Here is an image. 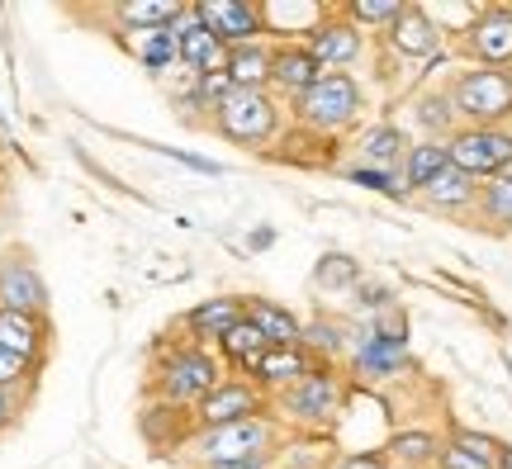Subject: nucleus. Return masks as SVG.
I'll list each match as a JSON object with an SVG mask.
<instances>
[{"mask_svg":"<svg viewBox=\"0 0 512 469\" xmlns=\"http://www.w3.org/2000/svg\"><path fill=\"white\" fill-rule=\"evenodd\" d=\"M356 157L361 162L356 166H375V171H399L403 157H408V147H413V138L403 133L399 124H370L356 133Z\"/></svg>","mask_w":512,"mask_h":469,"instance_id":"22","label":"nucleus"},{"mask_svg":"<svg viewBox=\"0 0 512 469\" xmlns=\"http://www.w3.org/2000/svg\"><path fill=\"white\" fill-rule=\"evenodd\" d=\"M446 441H451L456 451L475 455V460H484V465L498 469V451H503V441H498V436L479 432V427H451V432H446Z\"/></svg>","mask_w":512,"mask_h":469,"instance_id":"37","label":"nucleus"},{"mask_svg":"<svg viewBox=\"0 0 512 469\" xmlns=\"http://www.w3.org/2000/svg\"><path fill=\"white\" fill-rule=\"evenodd\" d=\"M313 356L304 351V346H266L261 356H256V365L247 370L242 379H252L261 394H285V389H294L304 375H313Z\"/></svg>","mask_w":512,"mask_h":469,"instance_id":"17","label":"nucleus"},{"mask_svg":"<svg viewBox=\"0 0 512 469\" xmlns=\"http://www.w3.org/2000/svg\"><path fill=\"white\" fill-rule=\"evenodd\" d=\"M0 346L15 351L24 361H48V346H53V323L48 313H15V308H0Z\"/></svg>","mask_w":512,"mask_h":469,"instance_id":"19","label":"nucleus"},{"mask_svg":"<svg viewBox=\"0 0 512 469\" xmlns=\"http://www.w3.org/2000/svg\"><path fill=\"white\" fill-rule=\"evenodd\" d=\"M280 446H285V422L275 413H261V417H247V422H233V427L195 432L181 455L195 469H214V465L247 460V455H271V451H280Z\"/></svg>","mask_w":512,"mask_h":469,"instance_id":"4","label":"nucleus"},{"mask_svg":"<svg viewBox=\"0 0 512 469\" xmlns=\"http://www.w3.org/2000/svg\"><path fill=\"white\" fill-rule=\"evenodd\" d=\"M460 128H508L512 119V67H465L446 81Z\"/></svg>","mask_w":512,"mask_h":469,"instance_id":"6","label":"nucleus"},{"mask_svg":"<svg viewBox=\"0 0 512 469\" xmlns=\"http://www.w3.org/2000/svg\"><path fill=\"white\" fill-rule=\"evenodd\" d=\"M0 185H5V166H0Z\"/></svg>","mask_w":512,"mask_h":469,"instance_id":"44","label":"nucleus"},{"mask_svg":"<svg viewBox=\"0 0 512 469\" xmlns=\"http://www.w3.org/2000/svg\"><path fill=\"white\" fill-rule=\"evenodd\" d=\"M470 218H475V228H484V233H494V237L512 233V171L479 185V204Z\"/></svg>","mask_w":512,"mask_h":469,"instance_id":"27","label":"nucleus"},{"mask_svg":"<svg viewBox=\"0 0 512 469\" xmlns=\"http://www.w3.org/2000/svg\"><path fill=\"white\" fill-rule=\"evenodd\" d=\"M171 38H176V62H181L190 76H214L223 72V62H228V48H223L219 38L204 29L195 10H185V19L171 24Z\"/></svg>","mask_w":512,"mask_h":469,"instance_id":"16","label":"nucleus"},{"mask_svg":"<svg viewBox=\"0 0 512 469\" xmlns=\"http://www.w3.org/2000/svg\"><path fill=\"white\" fill-rule=\"evenodd\" d=\"M498 469H512V446L503 441V451H498Z\"/></svg>","mask_w":512,"mask_h":469,"instance_id":"43","label":"nucleus"},{"mask_svg":"<svg viewBox=\"0 0 512 469\" xmlns=\"http://www.w3.org/2000/svg\"><path fill=\"white\" fill-rule=\"evenodd\" d=\"M138 432H143V441L152 446V451L166 455V451H185L190 436L200 432V422H195V408L152 398V403L143 408V417H138Z\"/></svg>","mask_w":512,"mask_h":469,"instance_id":"13","label":"nucleus"},{"mask_svg":"<svg viewBox=\"0 0 512 469\" xmlns=\"http://www.w3.org/2000/svg\"><path fill=\"white\" fill-rule=\"evenodd\" d=\"M342 176H347L351 185H366V190H375V195H384V199H413V190L403 185L399 171H375V166H347Z\"/></svg>","mask_w":512,"mask_h":469,"instance_id":"36","label":"nucleus"},{"mask_svg":"<svg viewBox=\"0 0 512 469\" xmlns=\"http://www.w3.org/2000/svg\"><path fill=\"white\" fill-rule=\"evenodd\" d=\"M247 323H256L271 346H304V323L275 299H247Z\"/></svg>","mask_w":512,"mask_h":469,"instance_id":"26","label":"nucleus"},{"mask_svg":"<svg viewBox=\"0 0 512 469\" xmlns=\"http://www.w3.org/2000/svg\"><path fill=\"white\" fill-rule=\"evenodd\" d=\"M271 57H275V43H271V38L238 43V48H228L223 72L233 76V86H238V91H266V86H271Z\"/></svg>","mask_w":512,"mask_h":469,"instance_id":"24","label":"nucleus"},{"mask_svg":"<svg viewBox=\"0 0 512 469\" xmlns=\"http://www.w3.org/2000/svg\"><path fill=\"white\" fill-rule=\"evenodd\" d=\"M351 294H356V304L366 308L370 318H375V313H384V308H394V289H389V285H366V280H361Z\"/></svg>","mask_w":512,"mask_h":469,"instance_id":"38","label":"nucleus"},{"mask_svg":"<svg viewBox=\"0 0 512 469\" xmlns=\"http://www.w3.org/2000/svg\"><path fill=\"white\" fill-rule=\"evenodd\" d=\"M19 422V398H10V394H0V436L10 432Z\"/></svg>","mask_w":512,"mask_h":469,"instance_id":"41","label":"nucleus"},{"mask_svg":"<svg viewBox=\"0 0 512 469\" xmlns=\"http://www.w3.org/2000/svg\"><path fill=\"white\" fill-rule=\"evenodd\" d=\"M451 166L475 176L479 185L512 171V128H456L446 138Z\"/></svg>","mask_w":512,"mask_h":469,"instance_id":"7","label":"nucleus"},{"mask_svg":"<svg viewBox=\"0 0 512 469\" xmlns=\"http://www.w3.org/2000/svg\"><path fill=\"white\" fill-rule=\"evenodd\" d=\"M38 375H43V361H24V356L0 346V394H10L24 403V394H34Z\"/></svg>","mask_w":512,"mask_h":469,"instance_id":"35","label":"nucleus"},{"mask_svg":"<svg viewBox=\"0 0 512 469\" xmlns=\"http://www.w3.org/2000/svg\"><path fill=\"white\" fill-rule=\"evenodd\" d=\"M271 413V398L256 389L252 379H223L219 389L209 398L195 403V422H200V432H214V427H233V422H247V417H261Z\"/></svg>","mask_w":512,"mask_h":469,"instance_id":"11","label":"nucleus"},{"mask_svg":"<svg viewBox=\"0 0 512 469\" xmlns=\"http://www.w3.org/2000/svg\"><path fill=\"white\" fill-rule=\"evenodd\" d=\"M328 469H394L384 451H347V455H332Z\"/></svg>","mask_w":512,"mask_h":469,"instance_id":"39","label":"nucleus"},{"mask_svg":"<svg viewBox=\"0 0 512 469\" xmlns=\"http://www.w3.org/2000/svg\"><path fill=\"white\" fill-rule=\"evenodd\" d=\"M266 346H271V342H266V337L256 332V323H247V318H242V323L219 342V361H223V370H233V375H247V370L256 365V356H261Z\"/></svg>","mask_w":512,"mask_h":469,"instance_id":"32","label":"nucleus"},{"mask_svg":"<svg viewBox=\"0 0 512 469\" xmlns=\"http://www.w3.org/2000/svg\"><path fill=\"white\" fill-rule=\"evenodd\" d=\"M247 318V299L242 294H219V299H204V304H195V308H185L181 313V327L190 332L185 342H195V346H219L233 327Z\"/></svg>","mask_w":512,"mask_h":469,"instance_id":"18","label":"nucleus"},{"mask_svg":"<svg viewBox=\"0 0 512 469\" xmlns=\"http://www.w3.org/2000/svg\"><path fill=\"white\" fill-rule=\"evenodd\" d=\"M280 455H285V451H271V455H247V460H233V465H214V469H280Z\"/></svg>","mask_w":512,"mask_h":469,"instance_id":"40","label":"nucleus"},{"mask_svg":"<svg viewBox=\"0 0 512 469\" xmlns=\"http://www.w3.org/2000/svg\"><path fill=\"white\" fill-rule=\"evenodd\" d=\"M190 0H119L110 5V15L119 19V34H143V29H171L176 19H185Z\"/></svg>","mask_w":512,"mask_h":469,"instance_id":"23","label":"nucleus"},{"mask_svg":"<svg viewBox=\"0 0 512 469\" xmlns=\"http://www.w3.org/2000/svg\"><path fill=\"white\" fill-rule=\"evenodd\" d=\"M323 76V67L313 62V53L304 48V38L294 43V38H275V57H271V86L266 91L275 95V100H299V95L309 91L313 81Z\"/></svg>","mask_w":512,"mask_h":469,"instance_id":"15","label":"nucleus"},{"mask_svg":"<svg viewBox=\"0 0 512 469\" xmlns=\"http://www.w3.org/2000/svg\"><path fill=\"white\" fill-rule=\"evenodd\" d=\"M347 337L351 327L337 323V318H313V323H304V351H309L313 361H328L337 365V356H347Z\"/></svg>","mask_w":512,"mask_h":469,"instance_id":"33","label":"nucleus"},{"mask_svg":"<svg viewBox=\"0 0 512 469\" xmlns=\"http://www.w3.org/2000/svg\"><path fill=\"white\" fill-rule=\"evenodd\" d=\"M408 365H413L408 346L380 342V337H370V332H361V337L351 342V375L356 379H399Z\"/></svg>","mask_w":512,"mask_h":469,"instance_id":"21","label":"nucleus"},{"mask_svg":"<svg viewBox=\"0 0 512 469\" xmlns=\"http://www.w3.org/2000/svg\"><path fill=\"white\" fill-rule=\"evenodd\" d=\"M456 53L470 67H512V5H484L460 29Z\"/></svg>","mask_w":512,"mask_h":469,"instance_id":"8","label":"nucleus"},{"mask_svg":"<svg viewBox=\"0 0 512 469\" xmlns=\"http://www.w3.org/2000/svg\"><path fill=\"white\" fill-rule=\"evenodd\" d=\"M285 109H290L294 128H304L313 138L342 143V133H351L361 124V114H366V86L351 72H323L309 91L299 100H290Z\"/></svg>","mask_w":512,"mask_h":469,"instance_id":"1","label":"nucleus"},{"mask_svg":"<svg viewBox=\"0 0 512 469\" xmlns=\"http://www.w3.org/2000/svg\"><path fill=\"white\" fill-rule=\"evenodd\" d=\"M508 375H512V361H508Z\"/></svg>","mask_w":512,"mask_h":469,"instance_id":"45","label":"nucleus"},{"mask_svg":"<svg viewBox=\"0 0 512 469\" xmlns=\"http://www.w3.org/2000/svg\"><path fill=\"white\" fill-rule=\"evenodd\" d=\"M0 308L15 313H48V285L38 266L29 261V252H5L0 256Z\"/></svg>","mask_w":512,"mask_h":469,"instance_id":"14","label":"nucleus"},{"mask_svg":"<svg viewBox=\"0 0 512 469\" xmlns=\"http://www.w3.org/2000/svg\"><path fill=\"white\" fill-rule=\"evenodd\" d=\"M285 100H275L271 91H233L214 109L209 133H219L223 143L242 147V152H271L285 133Z\"/></svg>","mask_w":512,"mask_h":469,"instance_id":"3","label":"nucleus"},{"mask_svg":"<svg viewBox=\"0 0 512 469\" xmlns=\"http://www.w3.org/2000/svg\"><path fill=\"white\" fill-rule=\"evenodd\" d=\"M190 10L223 48L266 38V5H256V0H190Z\"/></svg>","mask_w":512,"mask_h":469,"instance_id":"10","label":"nucleus"},{"mask_svg":"<svg viewBox=\"0 0 512 469\" xmlns=\"http://www.w3.org/2000/svg\"><path fill=\"white\" fill-rule=\"evenodd\" d=\"M413 124L422 128L427 143H446V138L456 133L460 119H456V105H451L446 86H441V91H422L418 100H413Z\"/></svg>","mask_w":512,"mask_h":469,"instance_id":"28","label":"nucleus"},{"mask_svg":"<svg viewBox=\"0 0 512 469\" xmlns=\"http://www.w3.org/2000/svg\"><path fill=\"white\" fill-rule=\"evenodd\" d=\"M304 48L313 53V62H318L323 72H347V67H356V62L366 57V34L332 5L328 15L304 34Z\"/></svg>","mask_w":512,"mask_h":469,"instance_id":"9","label":"nucleus"},{"mask_svg":"<svg viewBox=\"0 0 512 469\" xmlns=\"http://www.w3.org/2000/svg\"><path fill=\"white\" fill-rule=\"evenodd\" d=\"M446 446V436L427 432V427H408V432H394L380 451L389 455L394 469H437V455Z\"/></svg>","mask_w":512,"mask_h":469,"instance_id":"25","label":"nucleus"},{"mask_svg":"<svg viewBox=\"0 0 512 469\" xmlns=\"http://www.w3.org/2000/svg\"><path fill=\"white\" fill-rule=\"evenodd\" d=\"M223 379H228V370H223V361L214 351H204L195 342H162L147 394L166 398V403H181V408H195L200 398H209L219 389Z\"/></svg>","mask_w":512,"mask_h":469,"instance_id":"2","label":"nucleus"},{"mask_svg":"<svg viewBox=\"0 0 512 469\" xmlns=\"http://www.w3.org/2000/svg\"><path fill=\"white\" fill-rule=\"evenodd\" d=\"M451 166V152H446V143H413L408 147V157H403V166H399V176H403V185L413 190V199H418V190H427V185L437 181L441 171Z\"/></svg>","mask_w":512,"mask_h":469,"instance_id":"29","label":"nucleus"},{"mask_svg":"<svg viewBox=\"0 0 512 469\" xmlns=\"http://www.w3.org/2000/svg\"><path fill=\"white\" fill-rule=\"evenodd\" d=\"M128 53L143 62V72L166 76V67H176V38L171 29H143V34H119Z\"/></svg>","mask_w":512,"mask_h":469,"instance_id":"30","label":"nucleus"},{"mask_svg":"<svg viewBox=\"0 0 512 469\" xmlns=\"http://www.w3.org/2000/svg\"><path fill=\"white\" fill-rule=\"evenodd\" d=\"M418 204L422 209H432V214H451V218H470L479 204V181L475 176H465L456 166H446L437 181L418 190Z\"/></svg>","mask_w":512,"mask_h":469,"instance_id":"20","label":"nucleus"},{"mask_svg":"<svg viewBox=\"0 0 512 469\" xmlns=\"http://www.w3.org/2000/svg\"><path fill=\"white\" fill-rule=\"evenodd\" d=\"M332 465V455H304V460H285L280 455V469H328Z\"/></svg>","mask_w":512,"mask_h":469,"instance_id":"42","label":"nucleus"},{"mask_svg":"<svg viewBox=\"0 0 512 469\" xmlns=\"http://www.w3.org/2000/svg\"><path fill=\"white\" fill-rule=\"evenodd\" d=\"M313 285L328 289V294H347V289L361 285V261L347 252H323L313 266Z\"/></svg>","mask_w":512,"mask_h":469,"instance_id":"34","label":"nucleus"},{"mask_svg":"<svg viewBox=\"0 0 512 469\" xmlns=\"http://www.w3.org/2000/svg\"><path fill=\"white\" fill-rule=\"evenodd\" d=\"M337 10H342V15H347L351 24L361 29V34H380L384 38L403 19L408 0H342Z\"/></svg>","mask_w":512,"mask_h":469,"instance_id":"31","label":"nucleus"},{"mask_svg":"<svg viewBox=\"0 0 512 469\" xmlns=\"http://www.w3.org/2000/svg\"><path fill=\"white\" fill-rule=\"evenodd\" d=\"M384 43H389V53L403 57V62H427V67H432L441 57V48H446V29H441L422 5H408L399 24L384 34Z\"/></svg>","mask_w":512,"mask_h":469,"instance_id":"12","label":"nucleus"},{"mask_svg":"<svg viewBox=\"0 0 512 469\" xmlns=\"http://www.w3.org/2000/svg\"><path fill=\"white\" fill-rule=\"evenodd\" d=\"M342 403H347V375L328 361L313 365V375H304L294 389L275 394L280 422L299 427V432H332L342 417Z\"/></svg>","mask_w":512,"mask_h":469,"instance_id":"5","label":"nucleus"}]
</instances>
